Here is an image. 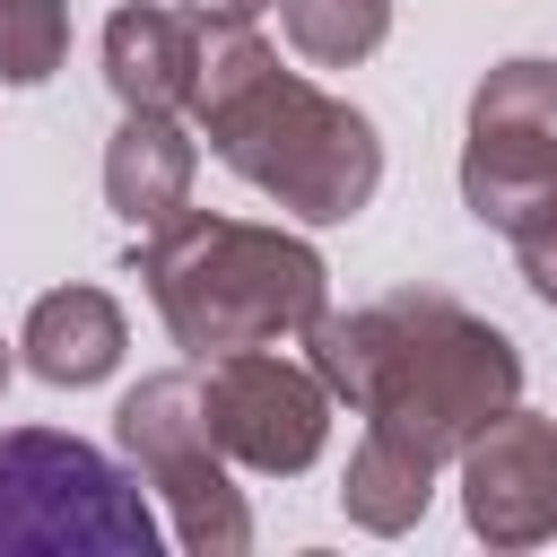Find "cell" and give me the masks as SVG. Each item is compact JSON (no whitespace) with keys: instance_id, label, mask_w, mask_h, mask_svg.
<instances>
[{"instance_id":"16","label":"cell","mask_w":557,"mask_h":557,"mask_svg":"<svg viewBox=\"0 0 557 557\" xmlns=\"http://www.w3.org/2000/svg\"><path fill=\"white\" fill-rule=\"evenodd\" d=\"M183 9H191L200 26H252V17H261V9H278V0H183Z\"/></svg>"},{"instance_id":"8","label":"cell","mask_w":557,"mask_h":557,"mask_svg":"<svg viewBox=\"0 0 557 557\" xmlns=\"http://www.w3.org/2000/svg\"><path fill=\"white\" fill-rule=\"evenodd\" d=\"M453 461H461V522L487 548H540V540H557V418H531L513 400Z\"/></svg>"},{"instance_id":"3","label":"cell","mask_w":557,"mask_h":557,"mask_svg":"<svg viewBox=\"0 0 557 557\" xmlns=\"http://www.w3.org/2000/svg\"><path fill=\"white\" fill-rule=\"evenodd\" d=\"M139 278L174 331L183 357H226V348H270L305 331L331 296V270L305 235L287 226H244L218 209H174L139 244Z\"/></svg>"},{"instance_id":"13","label":"cell","mask_w":557,"mask_h":557,"mask_svg":"<svg viewBox=\"0 0 557 557\" xmlns=\"http://www.w3.org/2000/svg\"><path fill=\"white\" fill-rule=\"evenodd\" d=\"M278 17L313 70H357L392 35V0H278Z\"/></svg>"},{"instance_id":"1","label":"cell","mask_w":557,"mask_h":557,"mask_svg":"<svg viewBox=\"0 0 557 557\" xmlns=\"http://www.w3.org/2000/svg\"><path fill=\"white\" fill-rule=\"evenodd\" d=\"M305 366L322 374L331 400L366 418V435H392L418 461H453L487 418L522 400V357L496 322L435 287H400L366 313H313L305 322Z\"/></svg>"},{"instance_id":"4","label":"cell","mask_w":557,"mask_h":557,"mask_svg":"<svg viewBox=\"0 0 557 557\" xmlns=\"http://www.w3.org/2000/svg\"><path fill=\"white\" fill-rule=\"evenodd\" d=\"M0 557H157V513L87 435H0Z\"/></svg>"},{"instance_id":"10","label":"cell","mask_w":557,"mask_h":557,"mask_svg":"<svg viewBox=\"0 0 557 557\" xmlns=\"http://www.w3.org/2000/svg\"><path fill=\"white\" fill-rule=\"evenodd\" d=\"M17 348H26V374H44L52 392H87L122 366L131 331H122V305L104 287H52V296H35Z\"/></svg>"},{"instance_id":"9","label":"cell","mask_w":557,"mask_h":557,"mask_svg":"<svg viewBox=\"0 0 557 557\" xmlns=\"http://www.w3.org/2000/svg\"><path fill=\"white\" fill-rule=\"evenodd\" d=\"M104 87L122 113H183L200 87V17L191 9H113L104 17Z\"/></svg>"},{"instance_id":"7","label":"cell","mask_w":557,"mask_h":557,"mask_svg":"<svg viewBox=\"0 0 557 557\" xmlns=\"http://www.w3.org/2000/svg\"><path fill=\"white\" fill-rule=\"evenodd\" d=\"M200 409L226 461L261 470V479H296L322 461L331 444V392L313 366H287L270 348H226L200 374Z\"/></svg>"},{"instance_id":"6","label":"cell","mask_w":557,"mask_h":557,"mask_svg":"<svg viewBox=\"0 0 557 557\" xmlns=\"http://www.w3.org/2000/svg\"><path fill=\"white\" fill-rule=\"evenodd\" d=\"M540 200H557V61H496L470 87V139H461V209L496 235H513Z\"/></svg>"},{"instance_id":"15","label":"cell","mask_w":557,"mask_h":557,"mask_svg":"<svg viewBox=\"0 0 557 557\" xmlns=\"http://www.w3.org/2000/svg\"><path fill=\"white\" fill-rule=\"evenodd\" d=\"M513 261H522L531 296H540V305H557V200H540V209L513 226Z\"/></svg>"},{"instance_id":"2","label":"cell","mask_w":557,"mask_h":557,"mask_svg":"<svg viewBox=\"0 0 557 557\" xmlns=\"http://www.w3.org/2000/svg\"><path fill=\"white\" fill-rule=\"evenodd\" d=\"M191 113L218 165H235L305 226H348L383 191V131L348 96H322L313 78L278 70V52L252 26H200Z\"/></svg>"},{"instance_id":"11","label":"cell","mask_w":557,"mask_h":557,"mask_svg":"<svg viewBox=\"0 0 557 557\" xmlns=\"http://www.w3.org/2000/svg\"><path fill=\"white\" fill-rule=\"evenodd\" d=\"M191 165H200V148L183 139L174 113H122V131L104 139V200L131 226H157L191 200Z\"/></svg>"},{"instance_id":"17","label":"cell","mask_w":557,"mask_h":557,"mask_svg":"<svg viewBox=\"0 0 557 557\" xmlns=\"http://www.w3.org/2000/svg\"><path fill=\"white\" fill-rule=\"evenodd\" d=\"M0 392H9V339H0Z\"/></svg>"},{"instance_id":"14","label":"cell","mask_w":557,"mask_h":557,"mask_svg":"<svg viewBox=\"0 0 557 557\" xmlns=\"http://www.w3.org/2000/svg\"><path fill=\"white\" fill-rule=\"evenodd\" d=\"M70 52V0H0V87H44Z\"/></svg>"},{"instance_id":"5","label":"cell","mask_w":557,"mask_h":557,"mask_svg":"<svg viewBox=\"0 0 557 557\" xmlns=\"http://www.w3.org/2000/svg\"><path fill=\"white\" fill-rule=\"evenodd\" d=\"M113 435L131 453V470L165 496L174 513V540L191 557H244L252 548V513L226 479V453L209 435V409H200V374H148L122 392L113 409Z\"/></svg>"},{"instance_id":"12","label":"cell","mask_w":557,"mask_h":557,"mask_svg":"<svg viewBox=\"0 0 557 557\" xmlns=\"http://www.w3.org/2000/svg\"><path fill=\"white\" fill-rule=\"evenodd\" d=\"M339 505H348V522H357V531L400 540V531H418V522H426V505H435V461L400 453L392 435H366V444L348 453Z\"/></svg>"}]
</instances>
